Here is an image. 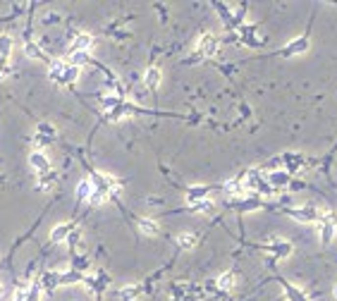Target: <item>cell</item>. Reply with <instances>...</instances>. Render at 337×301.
<instances>
[{"mask_svg": "<svg viewBox=\"0 0 337 301\" xmlns=\"http://www.w3.org/2000/svg\"><path fill=\"white\" fill-rule=\"evenodd\" d=\"M139 294H141V289H139L136 284H127V287L117 289V299L120 301H134Z\"/></svg>", "mask_w": 337, "mask_h": 301, "instance_id": "2e32d148", "label": "cell"}, {"mask_svg": "<svg viewBox=\"0 0 337 301\" xmlns=\"http://www.w3.org/2000/svg\"><path fill=\"white\" fill-rule=\"evenodd\" d=\"M41 284L34 280L31 284H26V287H22V289H17L15 292V297H12V301H41Z\"/></svg>", "mask_w": 337, "mask_h": 301, "instance_id": "3957f363", "label": "cell"}, {"mask_svg": "<svg viewBox=\"0 0 337 301\" xmlns=\"http://www.w3.org/2000/svg\"><path fill=\"white\" fill-rule=\"evenodd\" d=\"M208 194H210V189H206V187L189 189V191H187V203H194V201H204V199H208Z\"/></svg>", "mask_w": 337, "mask_h": 301, "instance_id": "d6986e66", "label": "cell"}, {"mask_svg": "<svg viewBox=\"0 0 337 301\" xmlns=\"http://www.w3.org/2000/svg\"><path fill=\"white\" fill-rule=\"evenodd\" d=\"M24 55L31 57V60H41V57H43V53L38 50V46H34V43H26V46H24Z\"/></svg>", "mask_w": 337, "mask_h": 301, "instance_id": "f546056e", "label": "cell"}, {"mask_svg": "<svg viewBox=\"0 0 337 301\" xmlns=\"http://www.w3.org/2000/svg\"><path fill=\"white\" fill-rule=\"evenodd\" d=\"M89 62V53H70V65L72 67H84Z\"/></svg>", "mask_w": 337, "mask_h": 301, "instance_id": "4316f807", "label": "cell"}, {"mask_svg": "<svg viewBox=\"0 0 337 301\" xmlns=\"http://www.w3.org/2000/svg\"><path fill=\"white\" fill-rule=\"evenodd\" d=\"M309 48H311V38H309V36H306V34H304V36H299V38H297V41H292V43H287V46H285V48H282V50H280V55H282V57L301 55V53H306Z\"/></svg>", "mask_w": 337, "mask_h": 301, "instance_id": "6da1fadb", "label": "cell"}, {"mask_svg": "<svg viewBox=\"0 0 337 301\" xmlns=\"http://www.w3.org/2000/svg\"><path fill=\"white\" fill-rule=\"evenodd\" d=\"M75 232V225L72 223H65V225H57L51 229V242H55V244H65L67 239H70V234Z\"/></svg>", "mask_w": 337, "mask_h": 301, "instance_id": "52a82bcc", "label": "cell"}, {"mask_svg": "<svg viewBox=\"0 0 337 301\" xmlns=\"http://www.w3.org/2000/svg\"><path fill=\"white\" fill-rule=\"evenodd\" d=\"M270 253H273V258H287L289 253H292V244L287 242V239H273L270 242Z\"/></svg>", "mask_w": 337, "mask_h": 301, "instance_id": "9c48e42d", "label": "cell"}, {"mask_svg": "<svg viewBox=\"0 0 337 301\" xmlns=\"http://www.w3.org/2000/svg\"><path fill=\"white\" fill-rule=\"evenodd\" d=\"M77 76H79V67L67 65V70H65V75H62V79H60V84H75Z\"/></svg>", "mask_w": 337, "mask_h": 301, "instance_id": "484cf974", "label": "cell"}, {"mask_svg": "<svg viewBox=\"0 0 337 301\" xmlns=\"http://www.w3.org/2000/svg\"><path fill=\"white\" fill-rule=\"evenodd\" d=\"M55 179H57V175L53 172V170H48V172L38 175V187L41 189H53L55 187Z\"/></svg>", "mask_w": 337, "mask_h": 301, "instance_id": "ffe728a7", "label": "cell"}, {"mask_svg": "<svg viewBox=\"0 0 337 301\" xmlns=\"http://www.w3.org/2000/svg\"><path fill=\"white\" fill-rule=\"evenodd\" d=\"M335 232H337V215H325V220L320 225V242L330 244L333 237H335Z\"/></svg>", "mask_w": 337, "mask_h": 301, "instance_id": "8992f818", "label": "cell"}, {"mask_svg": "<svg viewBox=\"0 0 337 301\" xmlns=\"http://www.w3.org/2000/svg\"><path fill=\"white\" fill-rule=\"evenodd\" d=\"M105 199H108V194H105V191H96V189H94L86 203H91V206H101V203H103Z\"/></svg>", "mask_w": 337, "mask_h": 301, "instance_id": "f1b7e54d", "label": "cell"}, {"mask_svg": "<svg viewBox=\"0 0 337 301\" xmlns=\"http://www.w3.org/2000/svg\"><path fill=\"white\" fill-rule=\"evenodd\" d=\"M215 284H218V289L230 292V289H234V284H237V275H234V273H223V275L215 280Z\"/></svg>", "mask_w": 337, "mask_h": 301, "instance_id": "9a60e30c", "label": "cell"}, {"mask_svg": "<svg viewBox=\"0 0 337 301\" xmlns=\"http://www.w3.org/2000/svg\"><path fill=\"white\" fill-rule=\"evenodd\" d=\"M2 292H5V287H2V284H0V297H2Z\"/></svg>", "mask_w": 337, "mask_h": 301, "instance_id": "4dcf8cb0", "label": "cell"}, {"mask_svg": "<svg viewBox=\"0 0 337 301\" xmlns=\"http://www.w3.org/2000/svg\"><path fill=\"white\" fill-rule=\"evenodd\" d=\"M136 225L141 229V234H146V237H156V234H158V223L151 220V218H139Z\"/></svg>", "mask_w": 337, "mask_h": 301, "instance_id": "7c38bea8", "label": "cell"}, {"mask_svg": "<svg viewBox=\"0 0 337 301\" xmlns=\"http://www.w3.org/2000/svg\"><path fill=\"white\" fill-rule=\"evenodd\" d=\"M160 79H163V72H160L158 67H149L146 75H144V86H146V89H158Z\"/></svg>", "mask_w": 337, "mask_h": 301, "instance_id": "8fae6325", "label": "cell"}, {"mask_svg": "<svg viewBox=\"0 0 337 301\" xmlns=\"http://www.w3.org/2000/svg\"><path fill=\"white\" fill-rule=\"evenodd\" d=\"M280 284L285 287V297H287V301H309L306 299V294L301 292L297 284H289L287 280H280Z\"/></svg>", "mask_w": 337, "mask_h": 301, "instance_id": "30bf717a", "label": "cell"}, {"mask_svg": "<svg viewBox=\"0 0 337 301\" xmlns=\"http://www.w3.org/2000/svg\"><path fill=\"white\" fill-rule=\"evenodd\" d=\"M96 43L94 36H89V34H79V36H75V41H72V46H70V53H89V48Z\"/></svg>", "mask_w": 337, "mask_h": 301, "instance_id": "ba28073f", "label": "cell"}, {"mask_svg": "<svg viewBox=\"0 0 337 301\" xmlns=\"http://www.w3.org/2000/svg\"><path fill=\"white\" fill-rule=\"evenodd\" d=\"M294 220H299V223H313V220H318L320 218V213H318V208H313V206H304V208H289L287 210Z\"/></svg>", "mask_w": 337, "mask_h": 301, "instance_id": "277c9868", "label": "cell"}, {"mask_svg": "<svg viewBox=\"0 0 337 301\" xmlns=\"http://www.w3.org/2000/svg\"><path fill=\"white\" fill-rule=\"evenodd\" d=\"M36 134H38V136H43V139H48V141H55V136H57L55 127H53L51 122H41V125H38V129H36Z\"/></svg>", "mask_w": 337, "mask_h": 301, "instance_id": "44dd1931", "label": "cell"}, {"mask_svg": "<svg viewBox=\"0 0 337 301\" xmlns=\"http://www.w3.org/2000/svg\"><path fill=\"white\" fill-rule=\"evenodd\" d=\"M191 210H196V213H208V210H213V203H210V199H204V201H194V203H189Z\"/></svg>", "mask_w": 337, "mask_h": 301, "instance_id": "83f0119b", "label": "cell"}, {"mask_svg": "<svg viewBox=\"0 0 337 301\" xmlns=\"http://www.w3.org/2000/svg\"><path fill=\"white\" fill-rule=\"evenodd\" d=\"M65 70H67V62H62V60H55V62H51V70H48V76H51V81L60 84V79H62V75H65Z\"/></svg>", "mask_w": 337, "mask_h": 301, "instance_id": "4fadbf2b", "label": "cell"}, {"mask_svg": "<svg viewBox=\"0 0 337 301\" xmlns=\"http://www.w3.org/2000/svg\"><path fill=\"white\" fill-rule=\"evenodd\" d=\"M36 282L41 284V289H53L60 284V273H43Z\"/></svg>", "mask_w": 337, "mask_h": 301, "instance_id": "5bb4252c", "label": "cell"}, {"mask_svg": "<svg viewBox=\"0 0 337 301\" xmlns=\"http://www.w3.org/2000/svg\"><path fill=\"white\" fill-rule=\"evenodd\" d=\"M12 36H7V34H0V57H10V53H12Z\"/></svg>", "mask_w": 337, "mask_h": 301, "instance_id": "7402d4cb", "label": "cell"}, {"mask_svg": "<svg viewBox=\"0 0 337 301\" xmlns=\"http://www.w3.org/2000/svg\"><path fill=\"white\" fill-rule=\"evenodd\" d=\"M91 191H94V187H91V182H89V179H81V182L77 184V189H75L77 201H89Z\"/></svg>", "mask_w": 337, "mask_h": 301, "instance_id": "e0dca14e", "label": "cell"}, {"mask_svg": "<svg viewBox=\"0 0 337 301\" xmlns=\"http://www.w3.org/2000/svg\"><path fill=\"white\" fill-rule=\"evenodd\" d=\"M29 165H31V170H34L36 175H43V172L51 170V160H48L46 153H41V150H31V153H29Z\"/></svg>", "mask_w": 337, "mask_h": 301, "instance_id": "5b68a950", "label": "cell"}, {"mask_svg": "<svg viewBox=\"0 0 337 301\" xmlns=\"http://www.w3.org/2000/svg\"><path fill=\"white\" fill-rule=\"evenodd\" d=\"M333 294H335V299H337V284H335V289H333Z\"/></svg>", "mask_w": 337, "mask_h": 301, "instance_id": "1f68e13d", "label": "cell"}, {"mask_svg": "<svg viewBox=\"0 0 337 301\" xmlns=\"http://www.w3.org/2000/svg\"><path fill=\"white\" fill-rule=\"evenodd\" d=\"M75 282H81V273H77V270L60 273V284H75Z\"/></svg>", "mask_w": 337, "mask_h": 301, "instance_id": "d4e9b609", "label": "cell"}, {"mask_svg": "<svg viewBox=\"0 0 337 301\" xmlns=\"http://www.w3.org/2000/svg\"><path fill=\"white\" fill-rule=\"evenodd\" d=\"M237 208H239V210H256V208H261V199H259V196L244 199V201H239V203H237Z\"/></svg>", "mask_w": 337, "mask_h": 301, "instance_id": "cb8c5ba5", "label": "cell"}, {"mask_svg": "<svg viewBox=\"0 0 337 301\" xmlns=\"http://www.w3.org/2000/svg\"><path fill=\"white\" fill-rule=\"evenodd\" d=\"M177 246L184 249V251H191V249L196 246V234H191V232H182V234L177 237Z\"/></svg>", "mask_w": 337, "mask_h": 301, "instance_id": "ac0fdd59", "label": "cell"}, {"mask_svg": "<svg viewBox=\"0 0 337 301\" xmlns=\"http://www.w3.org/2000/svg\"><path fill=\"white\" fill-rule=\"evenodd\" d=\"M218 48H220V43H218V38L213 34H204L199 38V43H196V50H199L201 57H213L218 53Z\"/></svg>", "mask_w": 337, "mask_h": 301, "instance_id": "7a4b0ae2", "label": "cell"}, {"mask_svg": "<svg viewBox=\"0 0 337 301\" xmlns=\"http://www.w3.org/2000/svg\"><path fill=\"white\" fill-rule=\"evenodd\" d=\"M268 182H270V187H273V184H275V187H285V184L289 182V175H287V172H270Z\"/></svg>", "mask_w": 337, "mask_h": 301, "instance_id": "603a6c76", "label": "cell"}]
</instances>
